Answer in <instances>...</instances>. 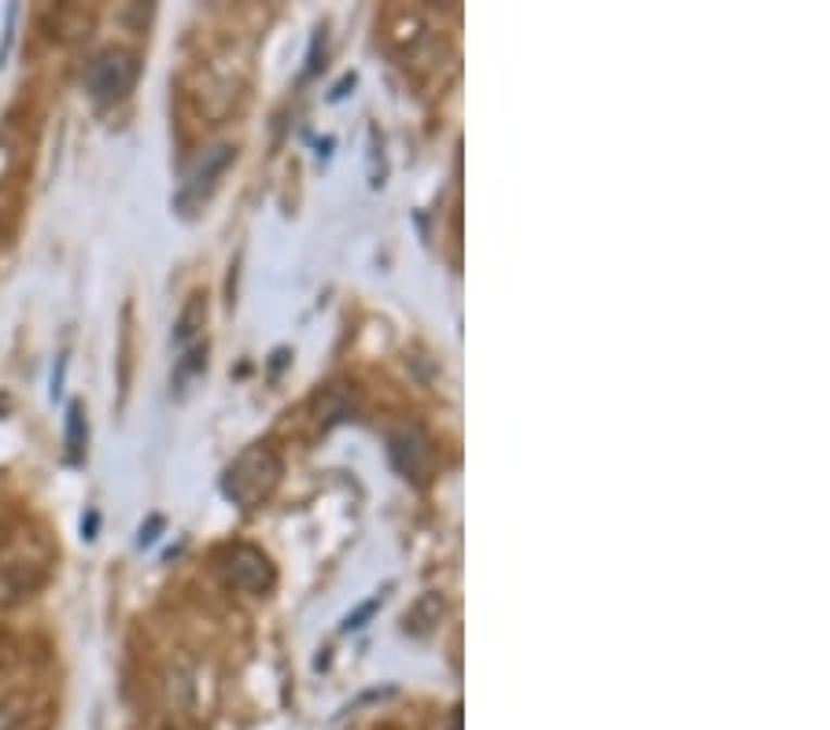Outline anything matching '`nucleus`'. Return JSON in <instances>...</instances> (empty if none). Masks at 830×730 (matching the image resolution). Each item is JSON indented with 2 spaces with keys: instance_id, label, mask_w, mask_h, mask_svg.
Returning a JSON list of instances; mask_svg holds the SVG:
<instances>
[{
  "instance_id": "1",
  "label": "nucleus",
  "mask_w": 830,
  "mask_h": 730,
  "mask_svg": "<svg viewBox=\"0 0 830 730\" xmlns=\"http://www.w3.org/2000/svg\"><path fill=\"white\" fill-rule=\"evenodd\" d=\"M281 454L269 443H251L244 446L222 473V494L237 505V509H259L263 502H269V494L281 483Z\"/></svg>"
},
{
  "instance_id": "2",
  "label": "nucleus",
  "mask_w": 830,
  "mask_h": 730,
  "mask_svg": "<svg viewBox=\"0 0 830 730\" xmlns=\"http://www.w3.org/2000/svg\"><path fill=\"white\" fill-rule=\"evenodd\" d=\"M214 568L226 579V587L240 594H269L277 583V568L263 550L251 546V542H226V546L214 554Z\"/></svg>"
},
{
  "instance_id": "3",
  "label": "nucleus",
  "mask_w": 830,
  "mask_h": 730,
  "mask_svg": "<svg viewBox=\"0 0 830 730\" xmlns=\"http://www.w3.org/2000/svg\"><path fill=\"white\" fill-rule=\"evenodd\" d=\"M137 74H141L137 55H129L123 49L100 52L86 71V89H89L92 104L111 108V104H118V100H126L137 86Z\"/></svg>"
},
{
  "instance_id": "4",
  "label": "nucleus",
  "mask_w": 830,
  "mask_h": 730,
  "mask_svg": "<svg viewBox=\"0 0 830 730\" xmlns=\"http://www.w3.org/2000/svg\"><path fill=\"white\" fill-rule=\"evenodd\" d=\"M237 159V148L232 144H211L208 152L196 159V166L189 177L181 181V189L174 196V207L181 218H192V214L203 211V203L211 200V192L218 189V177L226 174V166Z\"/></svg>"
},
{
  "instance_id": "5",
  "label": "nucleus",
  "mask_w": 830,
  "mask_h": 730,
  "mask_svg": "<svg viewBox=\"0 0 830 730\" xmlns=\"http://www.w3.org/2000/svg\"><path fill=\"white\" fill-rule=\"evenodd\" d=\"M388 454L406 480H428V473H432V446H428V439L417 432V428H399V432H391Z\"/></svg>"
},
{
  "instance_id": "6",
  "label": "nucleus",
  "mask_w": 830,
  "mask_h": 730,
  "mask_svg": "<svg viewBox=\"0 0 830 730\" xmlns=\"http://www.w3.org/2000/svg\"><path fill=\"white\" fill-rule=\"evenodd\" d=\"M443 616H447V597L428 591L403 613V631L414 634V639H425V634H432L436 627H440Z\"/></svg>"
},
{
  "instance_id": "7",
  "label": "nucleus",
  "mask_w": 830,
  "mask_h": 730,
  "mask_svg": "<svg viewBox=\"0 0 830 730\" xmlns=\"http://www.w3.org/2000/svg\"><path fill=\"white\" fill-rule=\"evenodd\" d=\"M203 325H208V295L196 292L189 303H185V311L174 325L177 351H189V348H196V343H203Z\"/></svg>"
},
{
  "instance_id": "8",
  "label": "nucleus",
  "mask_w": 830,
  "mask_h": 730,
  "mask_svg": "<svg viewBox=\"0 0 830 730\" xmlns=\"http://www.w3.org/2000/svg\"><path fill=\"white\" fill-rule=\"evenodd\" d=\"M89 451V425H86V406L71 402L67 406V462L81 465Z\"/></svg>"
},
{
  "instance_id": "9",
  "label": "nucleus",
  "mask_w": 830,
  "mask_h": 730,
  "mask_svg": "<svg viewBox=\"0 0 830 730\" xmlns=\"http://www.w3.org/2000/svg\"><path fill=\"white\" fill-rule=\"evenodd\" d=\"M377 608H380V594H377V597H369L366 605L354 608V613L348 616V620H343V631H359V627H366V620H369L373 613H377Z\"/></svg>"
},
{
  "instance_id": "10",
  "label": "nucleus",
  "mask_w": 830,
  "mask_h": 730,
  "mask_svg": "<svg viewBox=\"0 0 830 730\" xmlns=\"http://www.w3.org/2000/svg\"><path fill=\"white\" fill-rule=\"evenodd\" d=\"M163 517H148V524H141V536H137V546H152L155 539H160L163 531Z\"/></svg>"
},
{
  "instance_id": "11",
  "label": "nucleus",
  "mask_w": 830,
  "mask_h": 730,
  "mask_svg": "<svg viewBox=\"0 0 830 730\" xmlns=\"http://www.w3.org/2000/svg\"><path fill=\"white\" fill-rule=\"evenodd\" d=\"M15 15H18V8L12 4V8H8V15H4V45H0V63L8 60V52H12V37H15Z\"/></svg>"
},
{
  "instance_id": "12",
  "label": "nucleus",
  "mask_w": 830,
  "mask_h": 730,
  "mask_svg": "<svg viewBox=\"0 0 830 730\" xmlns=\"http://www.w3.org/2000/svg\"><path fill=\"white\" fill-rule=\"evenodd\" d=\"M97 524H100V517H97V513H89V520H81V536L97 539Z\"/></svg>"
}]
</instances>
